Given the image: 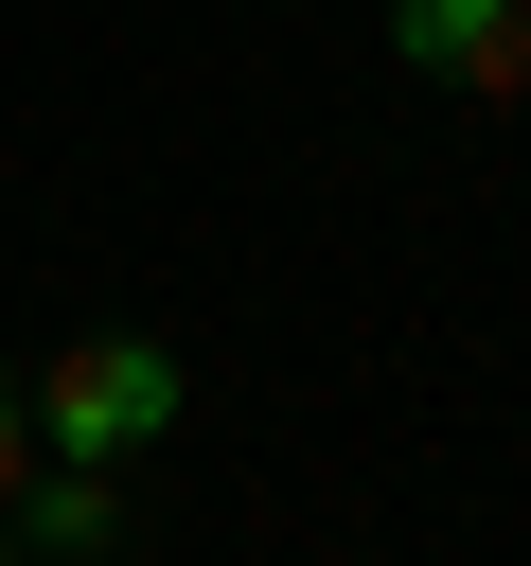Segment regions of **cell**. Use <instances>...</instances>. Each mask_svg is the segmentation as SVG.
Segmentation results:
<instances>
[{
	"mask_svg": "<svg viewBox=\"0 0 531 566\" xmlns=\"http://www.w3.org/2000/svg\"><path fill=\"white\" fill-rule=\"evenodd\" d=\"M18 407H35V460H142V442L177 424V354H159V336H88V354H53Z\"/></svg>",
	"mask_w": 531,
	"mask_h": 566,
	"instance_id": "6da1fadb",
	"label": "cell"
},
{
	"mask_svg": "<svg viewBox=\"0 0 531 566\" xmlns=\"http://www.w3.org/2000/svg\"><path fill=\"white\" fill-rule=\"evenodd\" d=\"M389 53L478 106H531V0H389Z\"/></svg>",
	"mask_w": 531,
	"mask_h": 566,
	"instance_id": "7a4b0ae2",
	"label": "cell"
},
{
	"mask_svg": "<svg viewBox=\"0 0 531 566\" xmlns=\"http://www.w3.org/2000/svg\"><path fill=\"white\" fill-rule=\"evenodd\" d=\"M35 478V407H18V354H0V495Z\"/></svg>",
	"mask_w": 531,
	"mask_h": 566,
	"instance_id": "3957f363",
	"label": "cell"
},
{
	"mask_svg": "<svg viewBox=\"0 0 531 566\" xmlns=\"http://www.w3.org/2000/svg\"><path fill=\"white\" fill-rule=\"evenodd\" d=\"M0 548H18V531H0Z\"/></svg>",
	"mask_w": 531,
	"mask_h": 566,
	"instance_id": "277c9868",
	"label": "cell"
}]
</instances>
